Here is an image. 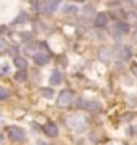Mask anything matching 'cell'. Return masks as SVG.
<instances>
[{
	"label": "cell",
	"instance_id": "obj_1",
	"mask_svg": "<svg viewBox=\"0 0 137 145\" xmlns=\"http://www.w3.org/2000/svg\"><path fill=\"white\" fill-rule=\"evenodd\" d=\"M66 124L74 131H82L85 127V124H87V121H85V118L82 114H73V116H69L66 119Z\"/></svg>",
	"mask_w": 137,
	"mask_h": 145
},
{
	"label": "cell",
	"instance_id": "obj_2",
	"mask_svg": "<svg viewBox=\"0 0 137 145\" xmlns=\"http://www.w3.org/2000/svg\"><path fill=\"white\" fill-rule=\"evenodd\" d=\"M71 100H73L71 92H69V90H61V92H60V95H58L57 103H58V106L66 108V106H69V105H71Z\"/></svg>",
	"mask_w": 137,
	"mask_h": 145
},
{
	"label": "cell",
	"instance_id": "obj_3",
	"mask_svg": "<svg viewBox=\"0 0 137 145\" xmlns=\"http://www.w3.org/2000/svg\"><path fill=\"white\" fill-rule=\"evenodd\" d=\"M8 135H10L11 140H15V142H21L24 139V131L21 127H18V126H11L10 129H8Z\"/></svg>",
	"mask_w": 137,
	"mask_h": 145
},
{
	"label": "cell",
	"instance_id": "obj_4",
	"mask_svg": "<svg viewBox=\"0 0 137 145\" xmlns=\"http://www.w3.org/2000/svg\"><path fill=\"white\" fill-rule=\"evenodd\" d=\"M37 7H39L40 13H52V11H55L60 7V2H42Z\"/></svg>",
	"mask_w": 137,
	"mask_h": 145
},
{
	"label": "cell",
	"instance_id": "obj_5",
	"mask_svg": "<svg viewBox=\"0 0 137 145\" xmlns=\"http://www.w3.org/2000/svg\"><path fill=\"white\" fill-rule=\"evenodd\" d=\"M99 58H100L103 63H110L111 58H113V50L108 48V47H102L100 52H99Z\"/></svg>",
	"mask_w": 137,
	"mask_h": 145
},
{
	"label": "cell",
	"instance_id": "obj_6",
	"mask_svg": "<svg viewBox=\"0 0 137 145\" xmlns=\"http://www.w3.org/2000/svg\"><path fill=\"white\" fill-rule=\"evenodd\" d=\"M108 24V15L106 13H99L95 16V26L97 27H105Z\"/></svg>",
	"mask_w": 137,
	"mask_h": 145
},
{
	"label": "cell",
	"instance_id": "obj_7",
	"mask_svg": "<svg viewBox=\"0 0 137 145\" xmlns=\"http://www.w3.org/2000/svg\"><path fill=\"white\" fill-rule=\"evenodd\" d=\"M44 132L48 135V137H57L58 135V127L53 123H47V124L44 126Z\"/></svg>",
	"mask_w": 137,
	"mask_h": 145
},
{
	"label": "cell",
	"instance_id": "obj_8",
	"mask_svg": "<svg viewBox=\"0 0 137 145\" xmlns=\"http://www.w3.org/2000/svg\"><path fill=\"white\" fill-rule=\"evenodd\" d=\"M131 48H129V47H121V48H119V50H118V57L121 58V60H129V58H131Z\"/></svg>",
	"mask_w": 137,
	"mask_h": 145
},
{
	"label": "cell",
	"instance_id": "obj_9",
	"mask_svg": "<svg viewBox=\"0 0 137 145\" xmlns=\"http://www.w3.org/2000/svg\"><path fill=\"white\" fill-rule=\"evenodd\" d=\"M34 61H36L37 65L44 66V65L48 63V57L45 55V53H36V55H34Z\"/></svg>",
	"mask_w": 137,
	"mask_h": 145
},
{
	"label": "cell",
	"instance_id": "obj_10",
	"mask_svg": "<svg viewBox=\"0 0 137 145\" xmlns=\"http://www.w3.org/2000/svg\"><path fill=\"white\" fill-rule=\"evenodd\" d=\"M61 72L60 71H53L52 72V76H50V84H52V86H58V84L61 82Z\"/></svg>",
	"mask_w": 137,
	"mask_h": 145
},
{
	"label": "cell",
	"instance_id": "obj_11",
	"mask_svg": "<svg viewBox=\"0 0 137 145\" xmlns=\"http://www.w3.org/2000/svg\"><path fill=\"white\" fill-rule=\"evenodd\" d=\"M116 31L121 32V34H126V32H129V24L124 21H119V23H116Z\"/></svg>",
	"mask_w": 137,
	"mask_h": 145
},
{
	"label": "cell",
	"instance_id": "obj_12",
	"mask_svg": "<svg viewBox=\"0 0 137 145\" xmlns=\"http://www.w3.org/2000/svg\"><path fill=\"white\" fill-rule=\"evenodd\" d=\"M84 108H87V110H90V111H99L100 110V103L99 102H85V105H84Z\"/></svg>",
	"mask_w": 137,
	"mask_h": 145
},
{
	"label": "cell",
	"instance_id": "obj_13",
	"mask_svg": "<svg viewBox=\"0 0 137 145\" xmlns=\"http://www.w3.org/2000/svg\"><path fill=\"white\" fill-rule=\"evenodd\" d=\"M15 65L20 68V71H24V68L27 66V61H26L23 57H16V58H15Z\"/></svg>",
	"mask_w": 137,
	"mask_h": 145
},
{
	"label": "cell",
	"instance_id": "obj_14",
	"mask_svg": "<svg viewBox=\"0 0 137 145\" xmlns=\"http://www.w3.org/2000/svg\"><path fill=\"white\" fill-rule=\"evenodd\" d=\"M65 13H68V15H76V13H78V7L76 5H65Z\"/></svg>",
	"mask_w": 137,
	"mask_h": 145
},
{
	"label": "cell",
	"instance_id": "obj_15",
	"mask_svg": "<svg viewBox=\"0 0 137 145\" xmlns=\"http://www.w3.org/2000/svg\"><path fill=\"white\" fill-rule=\"evenodd\" d=\"M15 79L18 81V82H24V81H26V72L24 71H18L16 72V76H15Z\"/></svg>",
	"mask_w": 137,
	"mask_h": 145
},
{
	"label": "cell",
	"instance_id": "obj_16",
	"mask_svg": "<svg viewBox=\"0 0 137 145\" xmlns=\"http://www.w3.org/2000/svg\"><path fill=\"white\" fill-rule=\"evenodd\" d=\"M0 72H2V74H8V72H10V65H8V63L2 65V68H0Z\"/></svg>",
	"mask_w": 137,
	"mask_h": 145
},
{
	"label": "cell",
	"instance_id": "obj_17",
	"mask_svg": "<svg viewBox=\"0 0 137 145\" xmlns=\"http://www.w3.org/2000/svg\"><path fill=\"white\" fill-rule=\"evenodd\" d=\"M24 53H26V55H36V50H34V47L27 45L26 48H24Z\"/></svg>",
	"mask_w": 137,
	"mask_h": 145
},
{
	"label": "cell",
	"instance_id": "obj_18",
	"mask_svg": "<svg viewBox=\"0 0 137 145\" xmlns=\"http://www.w3.org/2000/svg\"><path fill=\"white\" fill-rule=\"evenodd\" d=\"M7 97H8V90H7V89H3V87H0V99L5 100Z\"/></svg>",
	"mask_w": 137,
	"mask_h": 145
},
{
	"label": "cell",
	"instance_id": "obj_19",
	"mask_svg": "<svg viewBox=\"0 0 137 145\" xmlns=\"http://www.w3.org/2000/svg\"><path fill=\"white\" fill-rule=\"evenodd\" d=\"M90 15H94V7L87 5L85 7V16H90Z\"/></svg>",
	"mask_w": 137,
	"mask_h": 145
},
{
	"label": "cell",
	"instance_id": "obj_20",
	"mask_svg": "<svg viewBox=\"0 0 137 145\" xmlns=\"http://www.w3.org/2000/svg\"><path fill=\"white\" fill-rule=\"evenodd\" d=\"M42 93H44V97H52V95H53V90H52V89H45Z\"/></svg>",
	"mask_w": 137,
	"mask_h": 145
},
{
	"label": "cell",
	"instance_id": "obj_21",
	"mask_svg": "<svg viewBox=\"0 0 137 145\" xmlns=\"http://www.w3.org/2000/svg\"><path fill=\"white\" fill-rule=\"evenodd\" d=\"M5 50H7V42L0 40V52H5Z\"/></svg>",
	"mask_w": 137,
	"mask_h": 145
},
{
	"label": "cell",
	"instance_id": "obj_22",
	"mask_svg": "<svg viewBox=\"0 0 137 145\" xmlns=\"http://www.w3.org/2000/svg\"><path fill=\"white\" fill-rule=\"evenodd\" d=\"M132 39H134V40L137 42V27L134 29V32H132Z\"/></svg>",
	"mask_w": 137,
	"mask_h": 145
},
{
	"label": "cell",
	"instance_id": "obj_23",
	"mask_svg": "<svg viewBox=\"0 0 137 145\" xmlns=\"http://www.w3.org/2000/svg\"><path fill=\"white\" fill-rule=\"evenodd\" d=\"M2 139H3V137H2V134H0V142H2Z\"/></svg>",
	"mask_w": 137,
	"mask_h": 145
}]
</instances>
